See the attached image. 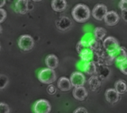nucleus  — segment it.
Returning a JSON list of instances; mask_svg holds the SVG:
<instances>
[{
  "mask_svg": "<svg viewBox=\"0 0 127 113\" xmlns=\"http://www.w3.org/2000/svg\"><path fill=\"white\" fill-rule=\"evenodd\" d=\"M74 19L77 22H85L86 21L91 15V12L88 6L84 4H78L73 9L71 12Z\"/></svg>",
  "mask_w": 127,
  "mask_h": 113,
  "instance_id": "obj_1",
  "label": "nucleus"
},
{
  "mask_svg": "<svg viewBox=\"0 0 127 113\" xmlns=\"http://www.w3.org/2000/svg\"><path fill=\"white\" fill-rule=\"evenodd\" d=\"M38 79L40 82L45 84H51L57 79V75L54 70L44 68L38 73Z\"/></svg>",
  "mask_w": 127,
  "mask_h": 113,
  "instance_id": "obj_2",
  "label": "nucleus"
},
{
  "mask_svg": "<svg viewBox=\"0 0 127 113\" xmlns=\"http://www.w3.org/2000/svg\"><path fill=\"white\" fill-rule=\"evenodd\" d=\"M18 46L21 50L24 51H28L33 47L34 40L29 35H22L18 40Z\"/></svg>",
  "mask_w": 127,
  "mask_h": 113,
  "instance_id": "obj_3",
  "label": "nucleus"
},
{
  "mask_svg": "<svg viewBox=\"0 0 127 113\" xmlns=\"http://www.w3.org/2000/svg\"><path fill=\"white\" fill-rule=\"evenodd\" d=\"M51 106L45 99H39L33 105V111L35 113H50Z\"/></svg>",
  "mask_w": 127,
  "mask_h": 113,
  "instance_id": "obj_4",
  "label": "nucleus"
},
{
  "mask_svg": "<svg viewBox=\"0 0 127 113\" xmlns=\"http://www.w3.org/2000/svg\"><path fill=\"white\" fill-rule=\"evenodd\" d=\"M109 56L112 59L121 63L127 59V50L124 47H119L113 52L109 53Z\"/></svg>",
  "mask_w": 127,
  "mask_h": 113,
  "instance_id": "obj_5",
  "label": "nucleus"
},
{
  "mask_svg": "<svg viewBox=\"0 0 127 113\" xmlns=\"http://www.w3.org/2000/svg\"><path fill=\"white\" fill-rule=\"evenodd\" d=\"M107 13H108L107 7L105 4H98L95 5V7H94L92 10V16L95 19L98 21H101L104 19Z\"/></svg>",
  "mask_w": 127,
  "mask_h": 113,
  "instance_id": "obj_6",
  "label": "nucleus"
},
{
  "mask_svg": "<svg viewBox=\"0 0 127 113\" xmlns=\"http://www.w3.org/2000/svg\"><path fill=\"white\" fill-rule=\"evenodd\" d=\"M70 81L73 87H81L86 83V78L83 73L80 72H74L71 74L70 78Z\"/></svg>",
  "mask_w": 127,
  "mask_h": 113,
  "instance_id": "obj_7",
  "label": "nucleus"
},
{
  "mask_svg": "<svg viewBox=\"0 0 127 113\" xmlns=\"http://www.w3.org/2000/svg\"><path fill=\"white\" fill-rule=\"evenodd\" d=\"M103 46L104 49L109 53L119 47V42L115 37L109 36L103 41Z\"/></svg>",
  "mask_w": 127,
  "mask_h": 113,
  "instance_id": "obj_8",
  "label": "nucleus"
},
{
  "mask_svg": "<svg viewBox=\"0 0 127 113\" xmlns=\"http://www.w3.org/2000/svg\"><path fill=\"white\" fill-rule=\"evenodd\" d=\"M119 19H120V16L118 14V13L113 10L109 11L104 18L105 23L108 26H114L117 24L119 21Z\"/></svg>",
  "mask_w": 127,
  "mask_h": 113,
  "instance_id": "obj_9",
  "label": "nucleus"
},
{
  "mask_svg": "<svg viewBox=\"0 0 127 113\" xmlns=\"http://www.w3.org/2000/svg\"><path fill=\"white\" fill-rule=\"evenodd\" d=\"M29 1L27 0H19L16 1L15 4V10L18 13L20 14H25L28 12L30 10L29 5H28Z\"/></svg>",
  "mask_w": 127,
  "mask_h": 113,
  "instance_id": "obj_10",
  "label": "nucleus"
},
{
  "mask_svg": "<svg viewBox=\"0 0 127 113\" xmlns=\"http://www.w3.org/2000/svg\"><path fill=\"white\" fill-rule=\"evenodd\" d=\"M71 24H72V22H71V19L65 16L61 17L59 20L57 21V23H56L57 28L60 30H68V28H70Z\"/></svg>",
  "mask_w": 127,
  "mask_h": 113,
  "instance_id": "obj_11",
  "label": "nucleus"
},
{
  "mask_svg": "<svg viewBox=\"0 0 127 113\" xmlns=\"http://www.w3.org/2000/svg\"><path fill=\"white\" fill-rule=\"evenodd\" d=\"M88 95V92L84 87H76L73 90V96L78 101H83Z\"/></svg>",
  "mask_w": 127,
  "mask_h": 113,
  "instance_id": "obj_12",
  "label": "nucleus"
},
{
  "mask_svg": "<svg viewBox=\"0 0 127 113\" xmlns=\"http://www.w3.org/2000/svg\"><path fill=\"white\" fill-rule=\"evenodd\" d=\"M106 99L108 102L111 104H115L118 102L119 99V94L115 89H109L106 91L105 93Z\"/></svg>",
  "mask_w": 127,
  "mask_h": 113,
  "instance_id": "obj_13",
  "label": "nucleus"
},
{
  "mask_svg": "<svg viewBox=\"0 0 127 113\" xmlns=\"http://www.w3.org/2000/svg\"><path fill=\"white\" fill-rule=\"evenodd\" d=\"M45 64L48 67V68L54 70L58 67L59 64V60L58 58L55 55H48L45 58Z\"/></svg>",
  "mask_w": 127,
  "mask_h": 113,
  "instance_id": "obj_14",
  "label": "nucleus"
},
{
  "mask_svg": "<svg viewBox=\"0 0 127 113\" xmlns=\"http://www.w3.org/2000/svg\"><path fill=\"white\" fill-rule=\"evenodd\" d=\"M57 87L62 91H68L71 90L72 85L70 79L65 77H61L57 82Z\"/></svg>",
  "mask_w": 127,
  "mask_h": 113,
  "instance_id": "obj_15",
  "label": "nucleus"
},
{
  "mask_svg": "<svg viewBox=\"0 0 127 113\" xmlns=\"http://www.w3.org/2000/svg\"><path fill=\"white\" fill-rule=\"evenodd\" d=\"M67 7L65 0H54L51 1V7L56 12H62Z\"/></svg>",
  "mask_w": 127,
  "mask_h": 113,
  "instance_id": "obj_16",
  "label": "nucleus"
},
{
  "mask_svg": "<svg viewBox=\"0 0 127 113\" xmlns=\"http://www.w3.org/2000/svg\"><path fill=\"white\" fill-rule=\"evenodd\" d=\"M83 71L89 74V75H93L97 72V66L94 61L86 62L84 64L83 67Z\"/></svg>",
  "mask_w": 127,
  "mask_h": 113,
  "instance_id": "obj_17",
  "label": "nucleus"
},
{
  "mask_svg": "<svg viewBox=\"0 0 127 113\" xmlns=\"http://www.w3.org/2000/svg\"><path fill=\"white\" fill-rule=\"evenodd\" d=\"M115 90L117 93L120 94H124L127 91V84L125 81L124 80H118L115 84Z\"/></svg>",
  "mask_w": 127,
  "mask_h": 113,
  "instance_id": "obj_18",
  "label": "nucleus"
},
{
  "mask_svg": "<svg viewBox=\"0 0 127 113\" xmlns=\"http://www.w3.org/2000/svg\"><path fill=\"white\" fill-rule=\"evenodd\" d=\"M89 84L90 89L92 91H95V90H97L100 87V81L99 78H97V76L94 75V76H92L89 78Z\"/></svg>",
  "mask_w": 127,
  "mask_h": 113,
  "instance_id": "obj_19",
  "label": "nucleus"
},
{
  "mask_svg": "<svg viewBox=\"0 0 127 113\" xmlns=\"http://www.w3.org/2000/svg\"><path fill=\"white\" fill-rule=\"evenodd\" d=\"M77 53L80 55L81 53H84L85 51H86V50H89V49H91L90 47H89V44H88V41H79L78 43H77Z\"/></svg>",
  "mask_w": 127,
  "mask_h": 113,
  "instance_id": "obj_20",
  "label": "nucleus"
},
{
  "mask_svg": "<svg viewBox=\"0 0 127 113\" xmlns=\"http://www.w3.org/2000/svg\"><path fill=\"white\" fill-rule=\"evenodd\" d=\"M80 58H82L83 61H86V62H90L92 61V59L94 57V51L92 49H89L86 51H85L84 53H81L80 55Z\"/></svg>",
  "mask_w": 127,
  "mask_h": 113,
  "instance_id": "obj_21",
  "label": "nucleus"
},
{
  "mask_svg": "<svg viewBox=\"0 0 127 113\" xmlns=\"http://www.w3.org/2000/svg\"><path fill=\"white\" fill-rule=\"evenodd\" d=\"M106 32L105 29L103 27H96L94 30V35L97 40H103L106 36Z\"/></svg>",
  "mask_w": 127,
  "mask_h": 113,
  "instance_id": "obj_22",
  "label": "nucleus"
},
{
  "mask_svg": "<svg viewBox=\"0 0 127 113\" xmlns=\"http://www.w3.org/2000/svg\"><path fill=\"white\" fill-rule=\"evenodd\" d=\"M88 44H89V47H90L93 51H95V50H98L100 49V44H99L98 41H97L96 39H95V38L90 39V40L88 41Z\"/></svg>",
  "mask_w": 127,
  "mask_h": 113,
  "instance_id": "obj_23",
  "label": "nucleus"
},
{
  "mask_svg": "<svg viewBox=\"0 0 127 113\" xmlns=\"http://www.w3.org/2000/svg\"><path fill=\"white\" fill-rule=\"evenodd\" d=\"M8 84V78L6 75L0 74V90L4 89Z\"/></svg>",
  "mask_w": 127,
  "mask_h": 113,
  "instance_id": "obj_24",
  "label": "nucleus"
},
{
  "mask_svg": "<svg viewBox=\"0 0 127 113\" xmlns=\"http://www.w3.org/2000/svg\"><path fill=\"white\" fill-rule=\"evenodd\" d=\"M10 107L5 103H0V113H9Z\"/></svg>",
  "mask_w": 127,
  "mask_h": 113,
  "instance_id": "obj_25",
  "label": "nucleus"
},
{
  "mask_svg": "<svg viewBox=\"0 0 127 113\" xmlns=\"http://www.w3.org/2000/svg\"><path fill=\"white\" fill-rule=\"evenodd\" d=\"M120 69L124 74L127 75V59L120 64Z\"/></svg>",
  "mask_w": 127,
  "mask_h": 113,
  "instance_id": "obj_26",
  "label": "nucleus"
},
{
  "mask_svg": "<svg viewBox=\"0 0 127 113\" xmlns=\"http://www.w3.org/2000/svg\"><path fill=\"white\" fill-rule=\"evenodd\" d=\"M47 92L49 95H54L57 92V89L54 85L49 84L48 87H47Z\"/></svg>",
  "mask_w": 127,
  "mask_h": 113,
  "instance_id": "obj_27",
  "label": "nucleus"
},
{
  "mask_svg": "<svg viewBox=\"0 0 127 113\" xmlns=\"http://www.w3.org/2000/svg\"><path fill=\"white\" fill-rule=\"evenodd\" d=\"M7 17V12L5 10L0 8V23H2Z\"/></svg>",
  "mask_w": 127,
  "mask_h": 113,
  "instance_id": "obj_28",
  "label": "nucleus"
},
{
  "mask_svg": "<svg viewBox=\"0 0 127 113\" xmlns=\"http://www.w3.org/2000/svg\"><path fill=\"white\" fill-rule=\"evenodd\" d=\"M119 7L122 11H127V0H122L119 3Z\"/></svg>",
  "mask_w": 127,
  "mask_h": 113,
  "instance_id": "obj_29",
  "label": "nucleus"
},
{
  "mask_svg": "<svg viewBox=\"0 0 127 113\" xmlns=\"http://www.w3.org/2000/svg\"><path fill=\"white\" fill-rule=\"evenodd\" d=\"M74 113H88V112L85 108L80 107V108H77V110H75Z\"/></svg>",
  "mask_w": 127,
  "mask_h": 113,
  "instance_id": "obj_30",
  "label": "nucleus"
},
{
  "mask_svg": "<svg viewBox=\"0 0 127 113\" xmlns=\"http://www.w3.org/2000/svg\"><path fill=\"white\" fill-rule=\"evenodd\" d=\"M122 17L126 21H127V11H122Z\"/></svg>",
  "mask_w": 127,
  "mask_h": 113,
  "instance_id": "obj_31",
  "label": "nucleus"
},
{
  "mask_svg": "<svg viewBox=\"0 0 127 113\" xmlns=\"http://www.w3.org/2000/svg\"><path fill=\"white\" fill-rule=\"evenodd\" d=\"M6 4V1L4 0H0V8H1L3 6H4Z\"/></svg>",
  "mask_w": 127,
  "mask_h": 113,
  "instance_id": "obj_32",
  "label": "nucleus"
},
{
  "mask_svg": "<svg viewBox=\"0 0 127 113\" xmlns=\"http://www.w3.org/2000/svg\"><path fill=\"white\" fill-rule=\"evenodd\" d=\"M1 32H2V27H1V26L0 25V34L1 33Z\"/></svg>",
  "mask_w": 127,
  "mask_h": 113,
  "instance_id": "obj_33",
  "label": "nucleus"
},
{
  "mask_svg": "<svg viewBox=\"0 0 127 113\" xmlns=\"http://www.w3.org/2000/svg\"><path fill=\"white\" fill-rule=\"evenodd\" d=\"M0 50H1V44H0Z\"/></svg>",
  "mask_w": 127,
  "mask_h": 113,
  "instance_id": "obj_34",
  "label": "nucleus"
}]
</instances>
